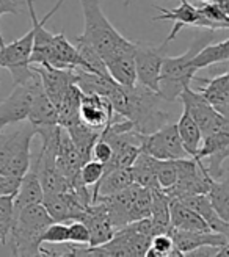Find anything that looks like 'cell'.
Returning <instances> with one entry per match:
<instances>
[{"instance_id":"obj_12","label":"cell","mask_w":229,"mask_h":257,"mask_svg":"<svg viewBox=\"0 0 229 257\" xmlns=\"http://www.w3.org/2000/svg\"><path fill=\"white\" fill-rule=\"evenodd\" d=\"M170 234L173 237L176 249L182 254V257L190 255L202 246L221 248L229 241L226 235L213 232V230H182L170 227Z\"/></svg>"},{"instance_id":"obj_41","label":"cell","mask_w":229,"mask_h":257,"mask_svg":"<svg viewBox=\"0 0 229 257\" xmlns=\"http://www.w3.org/2000/svg\"><path fill=\"white\" fill-rule=\"evenodd\" d=\"M217 255H221V257H229V241L226 243L224 246L218 248V251H217Z\"/></svg>"},{"instance_id":"obj_13","label":"cell","mask_w":229,"mask_h":257,"mask_svg":"<svg viewBox=\"0 0 229 257\" xmlns=\"http://www.w3.org/2000/svg\"><path fill=\"white\" fill-rule=\"evenodd\" d=\"M35 72L40 75L44 93L49 96V99L54 102L55 107L61 102L63 96L66 94L69 86L75 83V71L74 68L60 69L47 64H32Z\"/></svg>"},{"instance_id":"obj_9","label":"cell","mask_w":229,"mask_h":257,"mask_svg":"<svg viewBox=\"0 0 229 257\" xmlns=\"http://www.w3.org/2000/svg\"><path fill=\"white\" fill-rule=\"evenodd\" d=\"M179 100L182 102V107H185L198 122L202 132V138L215 134L226 122H229L227 116L221 114L199 91H195L190 86H185L182 89Z\"/></svg>"},{"instance_id":"obj_18","label":"cell","mask_w":229,"mask_h":257,"mask_svg":"<svg viewBox=\"0 0 229 257\" xmlns=\"http://www.w3.org/2000/svg\"><path fill=\"white\" fill-rule=\"evenodd\" d=\"M179 201H182L190 209H193L196 213L202 216V220L207 223L210 230L213 232H220L227 237L229 240V221L218 215V212L213 209V205L207 196V193H199V195H190L184 196Z\"/></svg>"},{"instance_id":"obj_43","label":"cell","mask_w":229,"mask_h":257,"mask_svg":"<svg viewBox=\"0 0 229 257\" xmlns=\"http://www.w3.org/2000/svg\"><path fill=\"white\" fill-rule=\"evenodd\" d=\"M131 2H132V0H124V7H129Z\"/></svg>"},{"instance_id":"obj_3","label":"cell","mask_w":229,"mask_h":257,"mask_svg":"<svg viewBox=\"0 0 229 257\" xmlns=\"http://www.w3.org/2000/svg\"><path fill=\"white\" fill-rule=\"evenodd\" d=\"M54 220L49 215L44 204H32L24 207L15 215L7 241L10 238V248L13 255H43L41 252V235L52 224Z\"/></svg>"},{"instance_id":"obj_11","label":"cell","mask_w":229,"mask_h":257,"mask_svg":"<svg viewBox=\"0 0 229 257\" xmlns=\"http://www.w3.org/2000/svg\"><path fill=\"white\" fill-rule=\"evenodd\" d=\"M104 61L110 77L114 82L124 86H132L137 83L135 41H131L123 36L111 52L104 57Z\"/></svg>"},{"instance_id":"obj_21","label":"cell","mask_w":229,"mask_h":257,"mask_svg":"<svg viewBox=\"0 0 229 257\" xmlns=\"http://www.w3.org/2000/svg\"><path fill=\"white\" fill-rule=\"evenodd\" d=\"M170 224L173 229L182 230H210L199 213L174 198L170 201Z\"/></svg>"},{"instance_id":"obj_28","label":"cell","mask_w":229,"mask_h":257,"mask_svg":"<svg viewBox=\"0 0 229 257\" xmlns=\"http://www.w3.org/2000/svg\"><path fill=\"white\" fill-rule=\"evenodd\" d=\"M207 196L213 205V209L218 212V215L221 218H224L227 221V216H229V168L226 170L224 176L221 174L218 179H212Z\"/></svg>"},{"instance_id":"obj_35","label":"cell","mask_w":229,"mask_h":257,"mask_svg":"<svg viewBox=\"0 0 229 257\" xmlns=\"http://www.w3.org/2000/svg\"><path fill=\"white\" fill-rule=\"evenodd\" d=\"M68 241V224L61 221H54L49 224L47 229L41 235V243H49V245H61Z\"/></svg>"},{"instance_id":"obj_45","label":"cell","mask_w":229,"mask_h":257,"mask_svg":"<svg viewBox=\"0 0 229 257\" xmlns=\"http://www.w3.org/2000/svg\"><path fill=\"white\" fill-rule=\"evenodd\" d=\"M0 243H2V237H0Z\"/></svg>"},{"instance_id":"obj_36","label":"cell","mask_w":229,"mask_h":257,"mask_svg":"<svg viewBox=\"0 0 229 257\" xmlns=\"http://www.w3.org/2000/svg\"><path fill=\"white\" fill-rule=\"evenodd\" d=\"M68 241L74 245L90 246V229L83 221H69L68 224Z\"/></svg>"},{"instance_id":"obj_30","label":"cell","mask_w":229,"mask_h":257,"mask_svg":"<svg viewBox=\"0 0 229 257\" xmlns=\"http://www.w3.org/2000/svg\"><path fill=\"white\" fill-rule=\"evenodd\" d=\"M168 255H181L182 254L176 249L174 241L170 232H160L156 234L151 240V246L148 248L145 257H168Z\"/></svg>"},{"instance_id":"obj_44","label":"cell","mask_w":229,"mask_h":257,"mask_svg":"<svg viewBox=\"0 0 229 257\" xmlns=\"http://www.w3.org/2000/svg\"><path fill=\"white\" fill-rule=\"evenodd\" d=\"M195 2H213V0H195Z\"/></svg>"},{"instance_id":"obj_33","label":"cell","mask_w":229,"mask_h":257,"mask_svg":"<svg viewBox=\"0 0 229 257\" xmlns=\"http://www.w3.org/2000/svg\"><path fill=\"white\" fill-rule=\"evenodd\" d=\"M156 176L162 190L171 188L177 181V166L176 160H159L156 159Z\"/></svg>"},{"instance_id":"obj_31","label":"cell","mask_w":229,"mask_h":257,"mask_svg":"<svg viewBox=\"0 0 229 257\" xmlns=\"http://www.w3.org/2000/svg\"><path fill=\"white\" fill-rule=\"evenodd\" d=\"M223 148H229V122H226L215 134L202 138V145H201V149L198 152L196 159L202 160L209 152L215 149H223Z\"/></svg>"},{"instance_id":"obj_40","label":"cell","mask_w":229,"mask_h":257,"mask_svg":"<svg viewBox=\"0 0 229 257\" xmlns=\"http://www.w3.org/2000/svg\"><path fill=\"white\" fill-rule=\"evenodd\" d=\"M213 4L217 5L226 16H229V0H213Z\"/></svg>"},{"instance_id":"obj_10","label":"cell","mask_w":229,"mask_h":257,"mask_svg":"<svg viewBox=\"0 0 229 257\" xmlns=\"http://www.w3.org/2000/svg\"><path fill=\"white\" fill-rule=\"evenodd\" d=\"M143 151L159 160H179L190 157L177 132V125L167 122L145 137Z\"/></svg>"},{"instance_id":"obj_23","label":"cell","mask_w":229,"mask_h":257,"mask_svg":"<svg viewBox=\"0 0 229 257\" xmlns=\"http://www.w3.org/2000/svg\"><path fill=\"white\" fill-rule=\"evenodd\" d=\"M27 121H30L35 128L58 124V110L54 102L44 93V89H41V91L36 94Z\"/></svg>"},{"instance_id":"obj_8","label":"cell","mask_w":229,"mask_h":257,"mask_svg":"<svg viewBox=\"0 0 229 257\" xmlns=\"http://www.w3.org/2000/svg\"><path fill=\"white\" fill-rule=\"evenodd\" d=\"M170 44L163 41L154 46L145 41H135V69L137 82L159 93V80L163 58L167 57V47Z\"/></svg>"},{"instance_id":"obj_20","label":"cell","mask_w":229,"mask_h":257,"mask_svg":"<svg viewBox=\"0 0 229 257\" xmlns=\"http://www.w3.org/2000/svg\"><path fill=\"white\" fill-rule=\"evenodd\" d=\"M43 198L44 190L40 177L33 168H29V171L21 177L19 188L15 195V215L27 205L43 202Z\"/></svg>"},{"instance_id":"obj_16","label":"cell","mask_w":229,"mask_h":257,"mask_svg":"<svg viewBox=\"0 0 229 257\" xmlns=\"http://www.w3.org/2000/svg\"><path fill=\"white\" fill-rule=\"evenodd\" d=\"M193 80L201 83V88L196 91L204 96L221 114L229 118V72H220L215 79H201L195 75Z\"/></svg>"},{"instance_id":"obj_37","label":"cell","mask_w":229,"mask_h":257,"mask_svg":"<svg viewBox=\"0 0 229 257\" xmlns=\"http://www.w3.org/2000/svg\"><path fill=\"white\" fill-rule=\"evenodd\" d=\"M111 156H113V148H111V145L108 143V141L102 135H99V138L96 140V143L93 146L91 159L99 160V162H102L105 165L111 159Z\"/></svg>"},{"instance_id":"obj_17","label":"cell","mask_w":229,"mask_h":257,"mask_svg":"<svg viewBox=\"0 0 229 257\" xmlns=\"http://www.w3.org/2000/svg\"><path fill=\"white\" fill-rule=\"evenodd\" d=\"M82 165H83V160L80 157L77 148L74 146L68 132L65 128H61L58 151H57V166L61 171V174L71 182V185L74 184L75 179L80 176Z\"/></svg>"},{"instance_id":"obj_39","label":"cell","mask_w":229,"mask_h":257,"mask_svg":"<svg viewBox=\"0 0 229 257\" xmlns=\"http://www.w3.org/2000/svg\"><path fill=\"white\" fill-rule=\"evenodd\" d=\"M4 15H21L19 2H16V0H0V18ZM4 44V38L2 33H0V47Z\"/></svg>"},{"instance_id":"obj_6","label":"cell","mask_w":229,"mask_h":257,"mask_svg":"<svg viewBox=\"0 0 229 257\" xmlns=\"http://www.w3.org/2000/svg\"><path fill=\"white\" fill-rule=\"evenodd\" d=\"M177 166V181L176 184L163 190L170 198L181 199L190 195H199V193H207L210 188L212 176L209 174L204 160H198L193 157L176 160Z\"/></svg>"},{"instance_id":"obj_42","label":"cell","mask_w":229,"mask_h":257,"mask_svg":"<svg viewBox=\"0 0 229 257\" xmlns=\"http://www.w3.org/2000/svg\"><path fill=\"white\" fill-rule=\"evenodd\" d=\"M218 72H229V60L227 61H223V63H218Z\"/></svg>"},{"instance_id":"obj_34","label":"cell","mask_w":229,"mask_h":257,"mask_svg":"<svg viewBox=\"0 0 229 257\" xmlns=\"http://www.w3.org/2000/svg\"><path fill=\"white\" fill-rule=\"evenodd\" d=\"M104 176V163L99 162V160H94V159H90L86 160L82 168H80V181L86 185L93 188L100 179Z\"/></svg>"},{"instance_id":"obj_5","label":"cell","mask_w":229,"mask_h":257,"mask_svg":"<svg viewBox=\"0 0 229 257\" xmlns=\"http://www.w3.org/2000/svg\"><path fill=\"white\" fill-rule=\"evenodd\" d=\"M80 5L83 11L85 27L83 33L75 38V41L91 46L104 58L121 41L123 35L105 18L102 8L99 5V0H80Z\"/></svg>"},{"instance_id":"obj_27","label":"cell","mask_w":229,"mask_h":257,"mask_svg":"<svg viewBox=\"0 0 229 257\" xmlns=\"http://www.w3.org/2000/svg\"><path fill=\"white\" fill-rule=\"evenodd\" d=\"M227 60H229V38L221 43H217V44L210 43L206 47H202L193 58V66L196 71H199V69L215 66V64L227 61Z\"/></svg>"},{"instance_id":"obj_4","label":"cell","mask_w":229,"mask_h":257,"mask_svg":"<svg viewBox=\"0 0 229 257\" xmlns=\"http://www.w3.org/2000/svg\"><path fill=\"white\" fill-rule=\"evenodd\" d=\"M35 137L36 128L27 119L0 128V174L21 179L29 171Z\"/></svg>"},{"instance_id":"obj_1","label":"cell","mask_w":229,"mask_h":257,"mask_svg":"<svg viewBox=\"0 0 229 257\" xmlns=\"http://www.w3.org/2000/svg\"><path fill=\"white\" fill-rule=\"evenodd\" d=\"M105 97L110 100L113 111L121 118L129 119L135 131L143 135L156 132L170 122V113L160 105L163 99L160 93L138 82L132 86H124L117 82Z\"/></svg>"},{"instance_id":"obj_38","label":"cell","mask_w":229,"mask_h":257,"mask_svg":"<svg viewBox=\"0 0 229 257\" xmlns=\"http://www.w3.org/2000/svg\"><path fill=\"white\" fill-rule=\"evenodd\" d=\"M19 184H21L19 177L0 174V195H16Z\"/></svg>"},{"instance_id":"obj_25","label":"cell","mask_w":229,"mask_h":257,"mask_svg":"<svg viewBox=\"0 0 229 257\" xmlns=\"http://www.w3.org/2000/svg\"><path fill=\"white\" fill-rule=\"evenodd\" d=\"M80 99H82L80 88L75 83H72L66 91V94L63 96L61 102L57 105L58 125L66 128L72 125L74 122L80 121Z\"/></svg>"},{"instance_id":"obj_22","label":"cell","mask_w":229,"mask_h":257,"mask_svg":"<svg viewBox=\"0 0 229 257\" xmlns=\"http://www.w3.org/2000/svg\"><path fill=\"white\" fill-rule=\"evenodd\" d=\"M176 125H177V132H179L182 145L185 151L188 152V156L196 159L198 152L201 149V145H202V132L198 122L193 119V116L190 114V111L185 107H182V114L179 121L176 122Z\"/></svg>"},{"instance_id":"obj_7","label":"cell","mask_w":229,"mask_h":257,"mask_svg":"<svg viewBox=\"0 0 229 257\" xmlns=\"http://www.w3.org/2000/svg\"><path fill=\"white\" fill-rule=\"evenodd\" d=\"M41 89L43 83L38 74H35L27 82L15 85L13 93L4 102H0V128L27 119L33 100Z\"/></svg>"},{"instance_id":"obj_2","label":"cell","mask_w":229,"mask_h":257,"mask_svg":"<svg viewBox=\"0 0 229 257\" xmlns=\"http://www.w3.org/2000/svg\"><path fill=\"white\" fill-rule=\"evenodd\" d=\"M215 36H217L215 30L210 29L199 30L182 55L179 57L167 55L163 58L160 80H159V93L165 100L168 102L179 100L182 89L185 86H190V83L193 82L196 75L193 58L202 47H206L207 44L215 41Z\"/></svg>"},{"instance_id":"obj_24","label":"cell","mask_w":229,"mask_h":257,"mask_svg":"<svg viewBox=\"0 0 229 257\" xmlns=\"http://www.w3.org/2000/svg\"><path fill=\"white\" fill-rule=\"evenodd\" d=\"M65 131L71 137L74 146L77 148L83 163L86 160H90L91 159V152H93V146H94L96 140L99 138V135L102 131H96V128L85 124L82 119L77 121V122H74L69 127H66Z\"/></svg>"},{"instance_id":"obj_32","label":"cell","mask_w":229,"mask_h":257,"mask_svg":"<svg viewBox=\"0 0 229 257\" xmlns=\"http://www.w3.org/2000/svg\"><path fill=\"white\" fill-rule=\"evenodd\" d=\"M15 220V195H0V237L7 243V237Z\"/></svg>"},{"instance_id":"obj_14","label":"cell","mask_w":229,"mask_h":257,"mask_svg":"<svg viewBox=\"0 0 229 257\" xmlns=\"http://www.w3.org/2000/svg\"><path fill=\"white\" fill-rule=\"evenodd\" d=\"M113 107L105 96L85 94L80 99V119L96 131H102L107 122L113 118Z\"/></svg>"},{"instance_id":"obj_46","label":"cell","mask_w":229,"mask_h":257,"mask_svg":"<svg viewBox=\"0 0 229 257\" xmlns=\"http://www.w3.org/2000/svg\"><path fill=\"white\" fill-rule=\"evenodd\" d=\"M227 221H229V216H227Z\"/></svg>"},{"instance_id":"obj_29","label":"cell","mask_w":229,"mask_h":257,"mask_svg":"<svg viewBox=\"0 0 229 257\" xmlns=\"http://www.w3.org/2000/svg\"><path fill=\"white\" fill-rule=\"evenodd\" d=\"M152 193V204H151V218L154 221L159 234L170 232V201L171 198L162 188L151 190Z\"/></svg>"},{"instance_id":"obj_15","label":"cell","mask_w":229,"mask_h":257,"mask_svg":"<svg viewBox=\"0 0 229 257\" xmlns=\"http://www.w3.org/2000/svg\"><path fill=\"white\" fill-rule=\"evenodd\" d=\"M157 10L160 11L159 16H154L152 21H171L173 22V30L170 32V35L165 38V41L168 44L174 40V38L179 35V32L184 27H198V22H199V11L198 7L190 4V0H181V5L176 7L173 10H167V8H160L157 7Z\"/></svg>"},{"instance_id":"obj_26","label":"cell","mask_w":229,"mask_h":257,"mask_svg":"<svg viewBox=\"0 0 229 257\" xmlns=\"http://www.w3.org/2000/svg\"><path fill=\"white\" fill-rule=\"evenodd\" d=\"M132 168V176H134V184L149 188V190H159V182L156 176V159L149 156L148 152L142 151L137 160L134 162Z\"/></svg>"},{"instance_id":"obj_19","label":"cell","mask_w":229,"mask_h":257,"mask_svg":"<svg viewBox=\"0 0 229 257\" xmlns=\"http://www.w3.org/2000/svg\"><path fill=\"white\" fill-rule=\"evenodd\" d=\"M134 184L132 168H114L104 173L102 179L93 187V202L97 198H108Z\"/></svg>"}]
</instances>
